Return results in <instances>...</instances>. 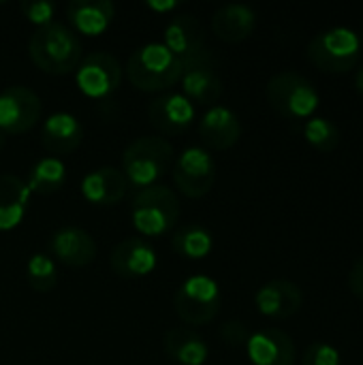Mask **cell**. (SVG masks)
Masks as SVG:
<instances>
[{
  "instance_id": "6da1fadb",
  "label": "cell",
  "mask_w": 363,
  "mask_h": 365,
  "mask_svg": "<svg viewBox=\"0 0 363 365\" xmlns=\"http://www.w3.org/2000/svg\"><path fill=\"white\" fill-rule=\"evenodd\" d=\"M30 60L49 75H68L81 62V41L64 24L51 21L34 30L28 43Z\"/></svg>"
},
{
  "instance_id": "7a4b0ae2",
  "label": "cell",
  "mask_w": 363,
  "mask_h": 365,
  "mask_svg": "<svg viewBox=\"0 0 363 365\" xmlns=\"http://www.w3.org/2000/svg\"><path fill=\"white\" fill-rule=\"evenodd\" d=\"M126 75L137 90L158 92L180 81L182 62L163 43H148L131 53Z\"/></svg>"
},
{
  "instance_id": "3957f363",
  "label": "cell",
  "mask_w": 363,
  "mask_h": 365,
  "mask_svg": "<svg viewBox=\"0 0 363 365\" xmlns=\"http://www.w3.org/2000/svg\"><path fill=\"white\" fill-rule=\"evenodd\" d=\"M173 165V145L163 137L135 139L122 154L126 182L148 188L154 186Z\"/></svg>"
},
{
  "instance_id": "277c9868",
  "label": "cell",
  "mask_w": 363,
  "mask_h": 365,
  "mask_svg": "<svg viewBox=\"0 0 363 365\" xmlns=\"http://www.w3.org/2000/svg\"><path fill=\"white\" fill-rule=\"evenodd\" d=\"M265 94L270 105L287 120H310L321 103L315 83L295 71L276 73L267 81Z\"/></svg>"
},
{
  "instance_id": "5b68a950",
  "label": "cell",
  "mask_w": 363,
  "mask_h": 365,
  "mask_svg": "<svg viewBox=\"0 0 363 365\" xmlns=\"http://www.w3.org/2000/svg\"><path fill=\"white\" fill-rule=\"evenodd\" d=\"M362 38L355 30L338 26L315 34L308 43V60L323 73H349L362 58Z\"/></svg>"
},
{
  "instance_id": "8992f818",
  "label": "cell",
  "mask_w": 363,
  "mask_h": 365,
  "mask_svg": "<svg viewBox=\"0 0 363 365\" xmlns=\"http://www.w3.org/2000/svg\"><path fill=\"white\" fill-rule=\"evenodd\" d=\"M133 227L145 235L156 237L171 231L180 218V201L178 195L160 184L141 188L131 205Z\"/></svg>"
},
{
  "instance_id": "52a82bcc",
  "label": "cell",
  "mask_w": 363,
  "mask_h": 365,
  "mask_svg": "<svg viewBox=\"0 0 363 365\" xmlns=\"http://www.w3.org/2000/svg\"><path fill=\"white\" fill-rule=\"evenodd\" d=\"M223 304V295L218 284L208 276H193L188 278L173 297L175 314L186 325H203L210 323Z\"/></svg>"
},
{
  "instance_id": "ba28073f",
  "label": "cell",
  "mask_w": 363,
  "mask_h": 365,
  "mask_svg": "<svg viewBox=\"0 0 363 365\" xmlns=\"http://www.w3.org/2000/svg\"><path fill=\"white\" fill-rule=\"evenodd\" d=\"M173 180L190 199L205 197L216 182V163L203 148H186L173 160Z\"/></svg>"
},
{
  "instance_id": "9c48e42d",
  "label": "cell",
  "mask_w": 363,
  "mask_h": 365,
  "mask_svg": "<svg viewBox=\"0 0 363 365\" xmlns=\"http://www.w3.org/2000/svg\"><path fill=\"white\" fill-rule=\"evenodd\" d=\"M41 118V98L26 86H11L0 92V133H28Z\"/></svg>"
},
{
  "instance_id": "30bf717a",
  "label": "cell",
  "mask_w": 363,
  "mask_h": 365,
  "mask_svg": "<svg viewBox=\"0 0 363 365\" xmlns=\"http://www.w3.org/2000/svg\"><path fill=\"white\" fill-rule=\"evenodd\" d=\"M122 68L107 51H96L83 58L77 66V86L86 96L103 98L118 90Z\"/></svg>"
},
{
  "instance_id": "8fae6325",
  "label": "cell",
  "mask_w": 363,
  "mask_h": 365,
  "mask_svg": "<svg viewBox=\"0 0 363 365\" xmlns=\"http://www.w3.org/2000/svg\"><path fill=\"white\" fill-rule=\"evenodd\" d=\"M163 45L182 62V68L188 62H193V60H197L210 51L205 47L203 26L193 15H180V17L171 19L165 28V43Z\"/></svg>"
},
{
  "instance_id": "7c38bea8",
  "label": "cell",
  "mask_w": 363,
  "mask_h": 365,
  "mask_svg": "<svg viewBox=\"0 0 363 365\" xmlns=\"http://www.w3.org/2000/svg\"><path fill=\"white\" fill-rule=\"evenodd\" d=\"M182 90L188 101L201 103V105H214L223 96V79L214 71L212 51L205 56L188 62L182 68Z\"/></svg>"
},
{
  "instance_id": "4fadbf2b",
  "label": "cell",
  "mask_w": 363,
  "mask_h": 365,
  "mask_svg": "<svg viewBox=\"0 0 363 365\" xmlns=\"http://www.w3.org/2000/svg\"><path fill=\"white\" fill-rule=\"evenodd\" d=\"M111 269L120 278H143L154 272L158 257L154 246L143 237H126L116 244L109 257Z\"/></svg>"
},
{
  "instance_id": "5bb4252c",
  "label": "cell",
  "mask_w": 363,
  "mask_h": 365,
  "mask_svg": "<svg viewBox=\"0 0 363 365\" xmlns=\"http://www.w3.org/2000/svg\"><path fill=\"white\" fill-rule=\"evenodd\" d=\"M246 353L252 365H295L297 359L295 344L282 329H261L250 334Z\"/></svg>"
},
{
  "instance_id": "9a60e30c",
  "label": "cell",
  "mask_w": 363,
  "mask_h": 365,
  "mask_svg": "<svg viewBox=\"0 0 363 365\" xmlns=\"http://www.w3.org/2000/svg\"><path fill=\"white\" fill-rule=\"evenodd\" d=\"M255 304L263 317L282 321L300 312L304 295L302 289L291 280H272L257 291Z\"/></svg>"
},
{
  "instance_id": "2e32d148",
  "label": "cell",
  "mask_w": 363,
  "mask_h": 365,
  "mask_svg": "<svg viewBox=\"0 0 363 365\" xmlns=\"http://www.w3.org/2000/svg\"><path fill=\"white\" fill-rule=\"evenodd\" d=\"M49 250L68 267H86L96 257V242L79 227H62L49 237Z\"/></svg>"
},
{
  "instance_id": "e0dca14e",
  "label": "cell",
  "mask_w": 363,
  "mask_h": 365,
  "mask_svg": "<svg viewBox=\"0 0 363 365\" xmlns=\"http://www.w3.org/2000/svg\"><path fill=\"white\" fill-rule=\"evenodd\" d=\"M148 118L165 135L184 133L195 120V107L184 94H165L148 105Z\"/></svg>"
},
{
  "instance_id": "ac0fdd59",
  "label": "cell",
  "mask_w": 363,
  "mask_h": 365,
  "mask_svg": "<svg viewBox=\"0 0 363 365\" xmlns=\"http://www.w3.org/2000/svg\"><path fill=\"white\" fill-rule=\"evenodd\" d=\"M128 182L116 167H98L81 180V195L86 201L98 207H111L126 195Z\"/></svg>"
},
{
  "instance_id": "d6986e66",
  "label": "cell",
  "mask_w": 363,
  "mask_h": 365,
  "mask_svg": "<svg viewBox=\"0 0 363 365\" xmlns=\"http://www.w3.org/2000/svg\"><path fill=\"white\" fill-rule=\"evenodd\" d=\"M199 137L212 150H229L242 137V122L231 109L214 105L199 122Z\"/></svg>"
},
{
  "instance_id": "ffe728a7",
  "label": "cell",
  "mask_w": 363,
  "mask_h": 365,
  "mask_svg": "<svg viewBox=\"0 0 363 365\" xmlns=\"http://www.w3.org/2000/svg\"><path fill=\"white\" fill-rule=\"evenodd\" d=\"M81 137H83V128L79 120L64 111L49 115L41 128V143L53 156L71 154L81 143Z\"/></svg>"
},
{
  "instance_id": "44dd1931",
  "label": "cell",
  "mask_w": 363,
  "mask_h": 365,
  "mask_svg": "<svg viewBox=\"0 0 363 365\" xmlns=\"http://www.w3.org/2000/svg\"><path fill=\"white\" fill-rule=\"evenodd\" d=\"M257 26V13L248 4H225L212 17L214 34L225 43L246 41Z\"/></svg>"
},
{
  "instance_id": "7402d4cb",
  "label": "cell",
  "mask_w": 363,
  "mask_h": 365,
  "mask_svg": "<svg viewBox=\"0 0 363 365\" xmlns=\"http://www.w3.org/2000/svg\"><path fill=\"white\" fill-rule=\"evenodd\" d=\"M116 15V6L109 0H75L66 4V17L73 28L88 36L105 32Z\"/></svg>"
},
{
  "instance_id": "603a6c76",
  "label": "cell",
  "mask_w": 363,
  "mask_h": 365,
  "mask_svg": "<svg viewBox=\"0 0 363 365\" xmlns=\"http://www.w3.org/2000/svg\"><path fill=\"white\" fill-rule=\"evenodd\" d=\"M163 346L167 357L180 365H203L210 357L208 342L188 327L169 329L163 338Z\"/></svg>"
},
{
  "instance_id": "cb8c5ba5",
  "label": "cell",
  "mask_w": 363,
  "mask_h": 365,
  "mask_svg": "<svg viewBox=\"0 0 363 365\" xmlns=\"http://www.w3.org/2000/svg\"><path fill=\"white\" fill-rule=\"evenodd\" d=\"M30 190L24 180L11 173L0 175V231L15 229L28 210Z\"/></svg>"
},
{
  "instance_id": "d4e9b609",
  "label": "cell",
  "mask_w": 363,
  "mask_h": 365,
  "mask_svg": "<svg viewBox=\"0 0 363 365\" xmlns=\"http://www.w3.org/2000/svg\"><path fill=\"white\" fill-rule=\"evenodd\" d=\"M212 246H214L212 233L199 222L184 225L171 235L173 252L184 259H203L212 252Z\"/></svg>"
},
{
  "instance_id": "484cf974",
  "label": "cell",
  "mask_w": 363,
  "mask_h": 365,
  "mask_svg": "<svg viewBox=\"0 0 363 365\" xmlns=\"http://www.w3.org/2000/svg\"><path fill=\"white\" fill-rule=\"evenodd\" d=\"M64 165L58 158H41L30 175H28V190L30 192H39V195H51L56 190L62 188L64 184Z\"/></svg>"
},
{
  "instance_id": "4316f807",
  "label": "cell",
  "mask_w": 363,
  "mask_h": 365,
  "mask_svg": "<svg viewBox=\"0 0 363 365\" xmlns=\"http://www.w3.org/2000/svg\"><path fill=\"white\" fill-rule=\"evenodd\" d=\"M306 141L319 152H332L340 145V128L327 118H310L304 124Z\"/></svg>"
},
{
  "instance_id": "83f0119b",
  "label": "cell",
  "mask_w": 363,
  "mask_h": 365,
  "mask_svg": "<svg viewBox=\"0 0 363 365\" xmlns=\"http://www.w3.org/2000/svg\"><path fill=\"white\" fill-rule=\"evenodd\" d=\"M26 276H28V284L36 293H49L58 282L56 263L47 255H32V259L26 265Z\"/></svg>"
},
{
  "instance_id": "f1b7e54d",
  "label": "cell",
  "mask_w": 363,
  "mask_h": 365,
  "mask_svg": "<svg viewBox=\"0 0 363 365\" xmlns=\"http://www.w3.org/2000/svg\"><path fill=\"white\" fill-rule=\"evenodd\" d=\"M302 365H340V353L327 342H315L306 349Z\"/></svg>"
},
{
  "instance_id": "f546056e",
  "label": "cell",
  "mask_w": 363,
  "mask_h": 365,
  "mask_svg": "<svg viewBox=\"0 0 363 365\" xmlns=\"http://www.w3.org/2000/svg\"><path fill=\"white\" fill-rule=\"evenodd\" d=\"M24 17L32 24H36L39 28L41 26H47L51 24V17L56 13V4L49 2V0H26L19 4Z\"/></svg>"
},
{
  "instance_id": "4dcf8cb0",
  "label": "cell",
  "mask_w": 363,
  "mask_h": 365,
  "mask_svg": "<svg viewBox=\"0 0 363 365\" xmlns=\"http://www.w3.org/2000/svg\"><path fill=\"white\" fill-rule=\"evenodd\" d=\"M220 338L229 346H246L250 340V331H248L246 323H242V321H227L220 327Z\"/></svg>"
},
{
  "instance_id": "1f68e13d",
  "label": "cell",
  "mask_w": 363,
  "mask_h": 365,
  "mask_svg": "<svg viewBox=\"0 0 363 365\" xmlns=\"http://www.w3.org/2000/svg\"><path fill=\"white\" fill-rule=\"evenodd\" d=\"M349 289L355 297L363 299V257H359L349 274Z\"/></svg>"
},
{
  "instance_id": "d6a6232c",
  "label": "cell",
  "mask_w": 363,
  "mask_h": 365,
  "mask_svg": "<svg viewBox=\"0 0 363 365\" xmlns=\"http://www.w3.org/2000/svg\"><path fill=\"white\" fill-rule=\"evenodd\" d=\"M178 2H165V4H158V2H150V9L154 11H167V9H175Z\"/></svg>"
},
{
  "instance_id": "836d02e7",
  "label": "cell",
  "mask_w": 363,
  "mask_h": 365,
  "mask_svg": "<svg viewBox=\"0 0 363 365\" xmlns=\"http://www.w3.org/2000/svg\"><path fill=\"white\" fill-rule=\"evenodd\" d=\"M355 88H357L359 94H363V66L357 71V75H355Z\"/></svg>"
},
{
  "instance_id": "e575fe53",
  "label": "cell",
  "mask_w": 363,
  "mask_h": 365,
  "mask_svg": "<svg viewBox=\"0 0 363 365\" xmlns=\"http://www.w3.org/2000/svg\"><path fill=\"white\" fill-rule=\"evenodd\" d=\"M4 145V133H0V148Z\"/></svg>"
}]
</instances>
